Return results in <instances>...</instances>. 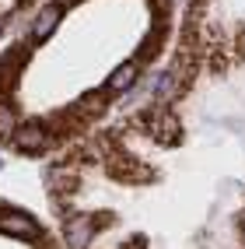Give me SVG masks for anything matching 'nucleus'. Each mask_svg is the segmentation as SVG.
Instances as JSON below:
<instances>
[{
  "label": "nucleus",
  "instance_id": "1",
  "mask_svg": "<svg viewBox=\"0 0 245 249\" xmlns=\"http://www.w3.org/2000/svg\"><path fill=\"white\" fill-rule=\"evenodd\" d=\"M0 231H4V235H14V239H25V242L42 235L35 218H28V214L14 211V207H0Z\"/></svg>",
  "mask_w": 245,
  "mask_h": 249
},
{
  "label": "nucleus",
  "instance_id": "2",
  "mask_svg": "<svg viewBox=\"0 0 245 249\" xmlns=\"http://www.w3.org/2000/svg\"><path fill=\"white\" fill-rule=\"evenodd\" d=\"M14 147L25 155H39L49 147V130L39 126V123H28V126H18V134H14Z\"/></svg>",
  "mask_w": 245,
  "mask_h": 249
},
{
  "label": "nucleus",
  "instance_id": "3",
  "mask_svg": "<svg viewBox=\"0 0 245 249\" xmlns=\"http://www.w3.org/2000/svg\"><path fill=\"white\" fill-rule=\"evenodd\" d=\"M95 221L91 218H84V214H74V218H67V242L74 246V249H88L91 246V239H95Z\"/></svg>",
  "mask_w": 245,
  "mask_h": 249
},
{
  "label": "nucleus",
  "instance_id": "4",
  "mask_svg": "<svg viewBox=\"0 0 245 249\" xmlns=\"http://www.w3.org/2000/svg\"><path fill=\"white\" fill-rule=\"evenodd\" d=\"M60 4H49V7H42L39 11V18H35V28H32V32H35V39H46L49 36V32H53V25L60 21Z\"/></svg>",
  "mask_w": 245,
  "mask_h": 249
},
{
  "label": "nucleus",
  "instance_id": "5",
  "mask_svg": "<svg viewBox=\"0 0 245 249\" xmlns=\"http://www.w3.org/2000/svg\"><path fill=\"white\" fill-rule=\"evenodd\" d=\"M137 81V63H123V67L112 74V81H109V91H126L130 85Z\"/></svg>",
  "mask_w": 245,
  "mask_h": 249
},
{
  "label": "nucleus",
  "instance_id": "6",
  "mask_svg": "<svg viewBox=\"0 0 245 249\" xmlns=\"http://www.w3.org/2000/svg\"><path fill=\"white\" fill-rule=\"evenodd\" d=\"M14 134H18V112H14L11 106H0V137L14 141Z\"/></svg>",
  "mask_w": 245,
  "mask_h": 249
}]
</instances>
